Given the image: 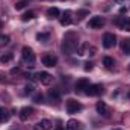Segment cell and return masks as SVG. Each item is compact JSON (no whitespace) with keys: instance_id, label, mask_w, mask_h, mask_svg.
<instances>
[{"instance_id":"6da1fadb","label":"cell","mask_w":130,"mask_h":130,"mask_svg":"<svg viewBox=\"0 0 130 130\" xmlns=\"http://www.w3.org/2000/svg\"><path fill=\"white\" fill-rule=\"evenodd\" d=\"M79 48V36L76 32L65 33L64 41H62V52L65 55H73Z\"/></svg>"},{"instance_id":"7a4b0ae2","label":"cell","mask_w":130,"mask_h":130,"mask_svg":"<svg viewBox=\"0 0 130 130\" xmlns=\"http://www.w3.org/2000/svg\"><path fill=\"white\" fill-rule=\"evenodd\" d=\"M21 56H23V61H24L26 64H29V67L32 68L33 62H35V59H36V56H35V53H33L32 48H30V47H23Z\"/></svg>"},{"instance_id":"3957f363","label":"cell","mask_w":130,"mask_h":130,"mask_svg":"<svg viewBox=\"0 0 130 130\" xmlns=\"http://www.w3.org/2000/svg\"><path fill=\"white\" fill-rule=\"evenodd\" d=\"M82 107H83V106H82L77 100H74V98H68V100H67V112H68V113H71V115H73V113H77V112L82 110Z\"/></svg>"},{"instance_id":"277c9868","label":"cell","mask_w":130,"mask_h":130,"mask_svg":"<svg viewBox=\"0 0 130 130\" xmlns=\"http://www.w3.org/2000/svg\"><path fill=\"white\" fill-rule=\"evenodd\" d=\"M117 45V36L113 33H104L103 35V47L104 48H112Z\"/></svg>"},{"instance_id":"5b68a950","label":"cell","mask_w":130,"mask_h":130,"mask_svg":"<svg viewBox=\"0 0 130 130\" xmlns=\"http://www.w3.org/2000/svg\"><path fill=\"white\" fill-rule=\"evenodd\" d=\"M103 91H104V88L101 86V85H89L88 88H86V91H85V94L86 95H89V97H97V95H101L103 94Z\"/></svg>"},{"instance_id":"8992f818","label":"cell","mask_w":130,"mask_h":130,"mask_svg":"<svg viewBox=\"0 0 130 130\" xmlns=\"http://www.w3.org/2000/svg\"><path fill=\"white\" fill-rule=\"evenodd\" d=\"M115 24H117L121 30L130 32V18L129 17H126V15H120V17L115 20Z\"/></svg>"},{"instance_id":"52a82bcc","label":"cell","mask_w":130,"mask_h":130,"mask_svg":"<svg viewBox=\"0 0 130 130\" xmlns=\"http://www.w3.org/2000/svg\"><path fill=\"white\" fill-rule=\"evenodd\" d=\"M103 26H104V20H103V17H100V15L92 17V18L88 21V27H89V29H101Z\"/></svg>"},{"instance_id":"ba28073f","label":"cell","mask_w":130,"mask_h":130,"mask_svg":"<svg viewBox=\"0 0 130 130\" xmlns=\"http://www.w3.org/2000/svg\"><path fill=\"white\" fill-rule=\"evenodd\" d=\"M95 109H97V113L103 115V117H106V118L110 115V110H109V107H107V104H106L104 101H97Z\"/></svg>"},{"instance_id":"9c48e42d","label":"cell","mask_w":130,"mask_h":130,"mask_svg":"<svg viewBox=\"0 0 130 130\" xmlns=\"http://www.w3.org/2000/svg\"><path fill=\"white\" fill-rule=\"evenodd\" d=\"M42 64L45 65V67H48V68L56 67L58 65V58L55 55H44L42 56Z\"/></svg>"},{"instance_id":"30bf717a","label":"cell","mask_w":130,"mask_h":130,"mask_svg":"<svg viewBox=\"0 0 130 130\" xmlns=\"http://www.w3.org/2000/svg\"><path fill=\"white\" fill-rule=\"evenodd\" d=\"M38 80H39L42 85L48 86V85L52 83V80H53V76H52L50 73H47V71H41V73L38 74Z\"/></svg>"},{"instance_id":"8fae6325","label":"cell","mask_w":130,"mask_h":130,"mask_svg":"<svg viewBox=\"0 0 130 130\" xmlns=\"http://www.w3.org/2000/svg\"><path fill=\"white\" fill-rule=\"evenodd\" d=\"M89 85H91V83H89V80L83 77V79H79V80L76 82L74 88H76V91H77V92H85V91H86V88H88Z\"/></svg>"},{"instance_id":"7c38bea8","label":"cell","mask_w":130,"mask_h":130,"mask_svg":"<svg viewBox=\"0 0 130 130\" xmlns=\"http://www.w3.org/2000/svg\"><path fill=\"white\" fill-rule=\"evenodd\" d=\"M32 113H33V109H32V107L24 106V107H21V110H20L18 117H20V120H21V121H27V120L30 118V115H32Z\"/></svg>"},{"instance_id":"4fadbf2b","label":"cell","mask_w":130,"mask_h":130,"mask_svg":"<svg viewBox=\"0 0 130 130\" xmlns=\"http://www.w3.org/2000/svg\"><path fill=\"white\" fill-rule=\"evenodd\" d=\"M52 121H48V120H41V121H38L35 126H33V130H50L52 129Z\"/></svg>"},{"instance_id":"5bb4252c","label":"cell","mask_w":130,"mask_h":130,"mask_svg":"<svg viewBox=\"0 0 130 130\" xmlns=\"http://www.w3.org/2000/svg\"><path fill=\"white\" fill-rule=\"evenodd\" d=\"M47 97H48V100L53 103H59L61 101V92L58 91V89H48V92H47Z\"/></svg>"},{"instance_id":"9a60e30c","label":"cell","mask_w":130,"mask_h":130,"mask_svg":"<svg viewBox=\"0 0 130 130\" xmlns=\"http://www.w3.org/2000/svg\"><path fill=\"white\" fill-rule=\"evenodd\" d=\"M61 24L62 26H70L71 23H73V18H71V11H65L64 14H62V17H61Z\"/></svg>"},{"instance_id":"2e32d148","label":"cell","mask_w":130,"mask_h":130,"mask_svg":"<svg viewBox=\"0 0 130 130\" xmlns=\"http://www.w3.org/2000/svg\"><path fill=\"white\" fill-rule=\"evenodd\" d=\"M65 129L67 130H80V123L77 120H70V121H67Z\"/></svg>"},{"instance_id":"e0dca14e","label":"cell","mask_w":130,"mask_h":130,"mask_svg":"<svg viewBox=\"0 0 130 130\" xmlns=\"http://www.w3.org/2000/svg\"><path fill=\"white\" fill-rule=\"evenodd\" d=\"M59 15H61V11H59L56 6H52V8L47 9V17H48V18H58Z\"/></svg>"},{"instance_id":"ac0fdd59","label":"cell","mask_w":130,"mask_h":130,"mask_svg":"<svg viewBox=\"0 0 130 130\" xmlns=\"http://www.w3.org/2000/svg\"><path fill=\"white\" fill-rule=\"evenodd\" d=\"M48 39H50V33H47V32H41L36 35V41L38 42L45 44V42H48Z\"/></svg>"},{"instance_id":"d6986e66","label":"cell","mask_w":130,"mask_h":130,"mask_svg":"<svg viewBox=\"0 0 130 130\" xmlns=\"http://www.w3.org/2000/svg\"><path fill=\"white\" fill-rule=\"evenodd\" d=\"M9 118H11V113H9L5 107L0 106V123H6Z\"/></svg>"},{"instance_id":"ffe728a7","label":"cell","mask_w":130,"mask_h":130,"mask_svg":"<svg viewBox=\"0 0 130 130\" xmlns=\"http://www.w3.org/2000/svg\"><path fill=\"white\" fill-rule=\"evenodd\" d=\"M121 50H123L124 55H130V38H126L121 42Z\"/></svg>"},{"instance_id":"44dd1931","label":"cell","mask_w":130,"mask_h":130,"mask_svg":"<svg viewBox=\"0 0 130 130\" xmlns=\"http://www.w3.org/2000/svg\"><path fill=\"white\" fill-rule=\"evenodd\" d=\"M103 65H104L106 68L112 70V68H113V65H115V61H113V58H110V56H106V58H103Z\"/></svg>"},{"instance_id":"7402d4cb","label":"cell","mask_w":130,"mask_h":130,"mask_svg":"<svg viewBox=\"0 0 130 130\" xmlns=\"http://www.w3.org/2000/svg\"><path fill=\"white\" fill-rule=\"evenodd\" d=\"M88 48H89V44H88V42H85V44L79 45V48H77V55H79V56L86 55V53H88Z\"/></svg>"},{"instance_id":"603a6c76","label":"cell","mask_w":130,"mask_h":130,"mask_svg":"<svg viewBox=\"0 0 130 130\" xmlns=\"http://www.w3.org/2000/svg\"><path fill=\"white\" fill-rule=\"evenodd\" d=\"M33 18H35V12H33V11H27V12H24V14L21 15V20H23V21H30Z\"/></svg>"},{"instance_id":"cb8c5ba5","label":"cell","mask_w":130,"mask_h":130,"mask_svg":"<svg viewBox=\"0 0 130 130\" xmlns=\"http://www.w3.org/2000/svg\"><path fill=\"white\" fill-rule=\"evenodd\" d=\"M11 61H12V55L11 53H5V55L0 56V62L2 64H9Z\"/></svg>"},{"instance_id":"d4e9b609","label":"cell","mask_w":130,"mask_h":130,"mask_svg":"<svg viewBox=\"0 0 130 130\" xmlns=\"http://www.w3.org/2000/svg\"><path fill=\"white\" fill-rule=\"evenodd\" d=\"M9 41H11L9 35H0V47L8 45V44H9Z\"/></svg>"},{"instance_id":"484cf974","label":"cell","mask_w":130,"mask_h":130,"mask_svg":"<svg viewBox=\"0 0 130 130\" xmlns=\"http://www.w3.org/2000/svg\"><path fill=\"white\" fill-rule=\"evenodd\" d=\"M42 100H44V95H42L41 92H35V94H33V103L41 104V103H42Z\"/></svg>"},{"instance_id":"4316f807","label":"cell","mask_w":130,"mask_h":130,"mask_svg":"<svg viewBox=\"0 0 130 130\" xmlns=\"http://www.w3.org/2000/svg\"><path fill=\"white\" fill-rule=\"evenodd\" d=\"M89 14V11H86V9H80V11H77V17H79V20H82L83 17H86Z\"/></svg>"},{"instance_id":"83f0119b","label":"cell","mask_w":130,"mask_h":130,"mask_svg":"<svg viewBox=\"0 0 130 130\" xmlns=\"http://www.w3.org/2000/svg\"><path fill=\"white\" fill-rule=\"evenodd\" d=\"M24 6H26V0H21V2H17V3H15V9H17V11L23 9Z\"/></svg>"},{"instance_id":"f1b7e54d","label":"cell","mask_w":130,"mask_h":130,"mask_svg":"<svg viewBox=\"0 0 130 130\" xmlns=\"http://www.w3.org/2000/svg\"><path fill=\"white\" fill-rule=\"evenodd\" d=\"M33 89H35L33 85H26V86H24V94H26V95H27V94H33Z\"/></svg>"},{"instance_id":"f546056e","label":"cell","mask_w":130,"mask_h":130,"mask_svg":"<svg viewBox=\"0 0 130 130\" xmlns=\"http://www.w3.org/2000/svg\"><path fill=\"white\" fill-rule=\"evenodd\" d=\"M95 52H97V48H95V47H92V45H89V48H88V53H86V55L94 56V55H95Z\"/></svg>"},{"instance_id":"4dcf8cb0","label":"cell","mask_w":130,"mask_h":130,"mask_svg":"<svg viewBox=\"0 0 130 130\" xmlns=\"http://www.w3.org/2000/svg\"><path fill=\"white\" fill-rule=\"evenodd\" d=\"M92 68H94V64H92V62H86L85 67H83V70H85V71H91Z\"/></svg>"},{"instance_id":"1f68e13d","label":"cell","mask_w":130,"mask_h":130,"mask_svg":"<svg viewBox=\"0 0 130 130\" xmlns=\"http://www.w3.org/2000/svg\"><path fill=\"white\" fill-rule=\"evenodd\" d=\"M18 73H21V70H20L18 67H17V68H12V70H11V74H18Z\"/></svg>"},{"instance_id":"d6a6232c","label":"cell","mask_w":130,"mask_h":130,"mask_svg":"<svg viewBox=\"0 0 130 130\" xmlns=\"http://www.w3.org/2000/svg\"><path fill=\"white\" fill-rule=\"evenodd\" d=\"M55 130H64V127H62L61 124H58V126H56V129H55Z\"/></svg>"},{"instance_id":"836d02e7","label":"cell","mask_w":130,"mask_h":130,"mask_svg":"<svg viewBox=\"0 0 130 130\" xmlns=\"http://www.w3.org/2000/svg\"><path fill=\"white\" fill-rule=\"evenodd\" d=\"M2 26H3V24H2V21H0V29H2Z\"/></svg>"},{"instance_id":"e575fe53","label":"cell","mask_w":130,"mask_h":130,"mask_svg":"<svg viewBox=\"0 0 130 130\" xmlns=\"http://www.w3.org/2000/svg\"><path fill=\"white\" fill-rule=\"evenodd\" d=\"M129 71H130V65H129Z\"/></svg>"},{"instance_id":"d590c367","label":"cell","mask_w":130,"mask_h":130,"mask_svg":"<svg viewBox=\"0 0 130 130\" xmlns=\"http://www.w3.org/2000/svg\"><path fill=\"white\" fill-rule=\"evenodd\" d=\"M115 130H121V129H115Z\"/></svg>"},{"instance_id":"8d00e7d4","label":"cell","mask_w":130,"mask_h":130,"mask_svg":"<svg viewBox=\"0 0 130 130\" xmlns=\"http://www.w3.org/2000/svg\"><path fill=\"white\" fill-rule=\"evenodd\" d=\"M118 2H123V0H118Z\"/></svg>"}]
</instances>
